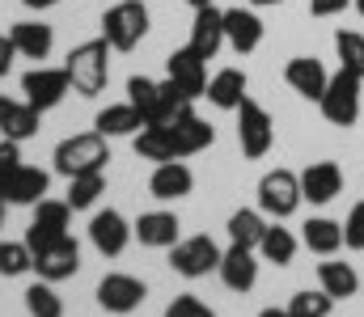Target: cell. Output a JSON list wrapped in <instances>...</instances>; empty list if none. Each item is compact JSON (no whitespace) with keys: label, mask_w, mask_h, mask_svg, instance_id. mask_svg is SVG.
Listing matches in <instances>:
<instances>
[{"label":"cell","mask_w":364,"mask_h":317,"mask_svg":"<svg viewBox=\"0 0 364 317\" xmlns=\"http://www.w3.org/2000/svg\"><path fill=\"white\" fill-rule=\"evenodd\" d=\"M203 98L212 106H220V110H237V106L246 102V72L242 68H220L208 81V94Z\"/></svg>","instance_id":"26"},{"label":"cell","mask_w":364,"mask_h":317,"mask_svg":"<svg viewBox=\"0 0 364 317\" xmlns=\"http://www.w3.org/2000/svg\"><path fill=\"white\" fill-rule=\"evenodd\" d=\"M301 178L292 174V169H272V174H263V182H259V211L263 216H275V220H288L292 211L301 208Z\"/></svg>","instance_id":"7"},{"label":"cell","mask_w":364,"mask_h":317,"mask_svg":"<svg viewBox=\"0 0 364 317\" xmlns=\"http://www.w3.org/2000/svg\"><path fill=\"white\" fill-rule=\"evenodd\" d=\"M127 102L144 114V123H170L174 114H182V110L191 106V98L182 94L170 77H166V81L132 77V81H127Z\"/></svg>","instance_id":"1"},{"label":"cell","mask_w":364,"mask_h":317,"mask_svg":"<svg viewBox=\"0 0 364 317\" xmlns=\"http://www.w3.org/2000/svg\"><path fill=\"white\" fill-rule=\"evenodd\" d=\"M263 233H267V220H263V211L242 208V211H233V216H229V241H237V245H250V250H259Z\"/></svg>","instance_id":"30"},{"label":"cell","mask_w":364,"mask_h":317,"mask_svg":"<svg viewBox=\"0 0 364 317\" xmlns=\"http://www.w3.org/2000/svg\"><path fill=\"white\" fill-rule=\"evenodd\" d=\"M64 68H68V81H73V89H77L81 98L102 94L106 81H110V43H106V38H90V43L73 47Z\"/></svg>","instance_id":"2"},{"label":"cell","mask_w":364,"mask_h":317,"mask_svg":"<svg viewBox=\"0 0 364 317\" xmlns=\"http://www.w3.org/2000/svg\"><path fill=\"white\" fill-rule=\"evenodd\" d=\"M13 55H17L13 38H9V34H0V77H9V68H13Z\"/></svg>","instance_id":"41"},{"label":"cell","mask_w":364,"mask_h":317,"mask_svg":"<svg viewBox=\"0 0 364 317\" xmlns=\"http://www.w3.org/2000/svg\"><path fill=\"white\" fill-rule=\"evenodd\" d=\"M166 77L178 85L191 102L208 94V60H203L199 51H191V47H178V51L166 60Z\"/></svg>","instance_id":"13"},{"label":"cell","mask_w":364,"mask_h":317,"mask_svg":"<svg viewBox=\"0 0 364 317\" xmlns=\"http://www.w3.org/2000/svg\"><path fill=\"white\" fill-rule=\"evenodd\" d=\"M318 284H322V292H331L335 301H348V296H356L360 275L352 271V262H322V267H318Z\"/></svg>","instance_id":"28"},{"label":"cell","mask_w":364,"mask_h":317,"mask_svg":"<svg viewBox=\"0 0 364 317\" xmlns=\"http://www.w3.org/2000/svg\"><path fill=\"white\" fill-rule=\"evenodd\" d=\"M356 13H360V17H364V0H356Z\"/></svg>","instance_id":"46"},{"label":"cell","mask_w":364,"mask_h":317,"mask_svg":"<svg viewBox=\"0 0 364 317\" xmlns=\"http://www.w3.org/2000/svg\"><path fill=\"white\" fill-rule=\"evenodd\" d=\"M26 271H34V250L26 241H0V275L17 279Z\"/></svg>","instance_id":"33"},{"label":"cell","mask_w":364,"mask_h":317,"mask_svg":"<svg viewBox=\"0 0 364 317\" xmlns=\"http://www.w3.org/2000/svg\"><path fill=\"white\" fill-rule=\"evenodd\" d=\"M144 296H149V288H144V279H136V275H123V271H114V275H102V284H97V305L106 309V313H136L140 305H144Z\"/></svg>","instance_id":"10"},{"label":"cell","mask_w":364,"mask_h":317,"mask_svg":"<svg viewBox=\"0 0 364 317\" xmlns=\"http://www.w3.org/2000/svg\"><path fill=\"white\" fill-rule=\"evenodd\" d=\"M191 9H208V4H216V0H186Z\"/></svg>","instance_id":"45"},{"label":"cell","mask_w":364,"mask_h":317,"mask_svg":"<svg viewBox=\"0 0 364 317\" xmlns=\"http://www.w3.org/2000/svg\"><path fill=\"white\" fill-rule=\"evenodd\" d=\"M26 309H30V317H64V301H60L55 288L43 279V284H30V288H26Z\"/></svg>","instance_id":"34"},{"label":"cell","mask_w":364,"mask_h":317,"mask_svg":"<svg viewBox=\"0 0 364 317\" xmlns=\"http://www.w3.org/2000/svg\"><path fill=\"white\" fill-rule=\"evenodd\" d=\"M21 4H26V9H38V13H43V9H51V4H60V0H21Z\"/></svg>","instance_id":"42"},{"label":"cell","mask_w":364,"mask_h":317,"mask_svg":"<svg viewBox=\"0 0 364 317\" xmlns=\"http://www.w3.org/2000/svg\"><path fill=\"white\" fill-rule=\"evenodd\" d=\"M0 216H4V195H0Z\"/></svg>","instance_id":"47"},{"label":"cell","mask_w":364,"mask_h":317,"mask_svg":"<svg viewBox=\"0 0 364 317\" xmlns=\"http://www.w3.org/2000/svg\"><path fill=\"white\" fill-rule=\"evenodd\" d=\"M360 98H364V77L348 72V68H339V72L326 81V94L318 98V110H322L326 123H335V127H352V123L360 118Z\"/></svg>","instance_id":"4"},{"label":"cell","mask_w":364,"mask_h":317,"mask_svg":"<svg viewBox=\"0 0 364 317\" xmlns=\"http://www.w3.org/2000/svg\"><path fill=\"white\" fill-rule=\"evenodd\" d=\"M140 127H144V114L132 102L106 106V110H97V118H93V131H102L106 140H110V135H136Z\"/></svg>","instance_id":"27"},{"label":"cell","mask_w":364,"mask_h":317,"mask_svg":"<svg viewBox=\"0 0 364 317\" xmlns=\"http://www.w3.org/2000/svg\"><path fill=\"white\" fill-rule=\"evenodd\" d=\"M97 195H106V174H102V169L68 178V208H73V211L93 208V204H97Z\"/></svg>","instance_id":"31"},{"label":"cell","mask_w":364,"mask_h":317,"mask_svg":"<svg viewBox=\"0 0 364 317\" xmlns=\"http://www.w3.org/2000/svg\"><path fill=\"white\" fill-rule=\"evenodd\" d=\"M343 245L348 250H364V204L348 211V224H343Z\"/></svg>","instance_id":"38"},{"label":"cell","mask_w":364,"mask_h":317,"mask_svg":"<svg viewBox=\"0 0 364 317\" xmlns=\"http://www.w3.org/2000/svg\"><path fill=\"white\" fill-rule=\"evenodd\" d=\"M77 267H81V245L73 241V233L60 237V241H51V245H43V250H34V271H38V279H47V284L73 279Z\"/></svg>","instance_id":"12"},{"label":"cell","mask_w":364,"mask_h":317,"mask_svg":"<svg viewBox=\"0 0 364 317\" xmlns=\"http://www.w3.org/2000/svg\"><path fill=\"white\" fill-rule=\"evenodd\" d=\"M225 43L237 55H250L263 43V21L250 9H225Z\"/></svg>","instance_id":"23"},{"label":"cell","mask_w":364,"mask_h":317,"mask_svg":"<svg viewBox=\"0 0 364 317\" xmlns=\"http://www.w3.org/2000/svg\"><path fill=\"white\" fill-rule=\"evenodd\" d=\"M21 165V144L17 140H0V182Z\"/></svg>","instance_id":"39"},{"label":"cell","mask_w":364,"mask_h":317,"mask_svg":"<svg viewBox=\"0 0 364 317\" xmlns=\"http://www.w3.org/2000/svg\"><path fill=\"white\" fill-rule=\"evenodd\" d=\"M335 51H339V68L364 77V34H356V30H339V34H335Z\"/></svg>","instance_id":"35"},{"label":"cell","mask_w":364,"mask_h":317,"mask_svg":"<svg viewBox=\"0 0 364 317\" xmlns=\"http://www.w3.org/2000/svg\"><path fill=\"white\" fill-rule=\"evenodd\" d=\"M38 118L43 110H34L30 102H17V98H4L0 94V135L4 140H34L38 135Z\"/></svg>","instance_id":"21"},{"label":"cell","mask_w":364,"mask_h":317,"mask_svg":"<svg viewBox=\"0 0 364 317\" xmlns=\"http://www.w3.org/2000/svg\"><path fill=\"white\" fill-rule=\"evenodd\" d=\"M51 161H55V174H64V178L106 169V161H110L106 135H102V131H81V135H68V140H60V148H55V157H51Z\"/></svg>","instance_id":"3"},{"label":"cell","mask_w":364,"mask_h":317,"mask_svg":"<svg viewBox=\"0 0 364 317\" xmlns=\"http://www.w3.org/2000/svg\"><path fill=\"white\" fill-rule=\"evenodd\" d=\"M331 309H335V296L331 292H296L292 301H288V313L292 317H331Z\"/></svg>","instance_id":"36"},{"label":"cell","mask_w":364,"mask_h":317,"mask_svg":"<svg viewBox=\"0 0 364 317\" xmlns=\"http://www.w3.org/2000/svg\"><path fill=\"white\" fill-rule=\"evenodd\" d=\"M47 169H38V165H17L4 182H0V195H4V204H13V208H34L43 195H47Z\"/></svg>","instance_id":"15"},{"label":"cell","mask_w":364,"mask_h":317,"mask_svg":"<svg viewBox=\"0 0 364 317\" xmlns=\"http://www.w3.org/2000/svg\"><path fill=\"white\" fill-rule=\"evenodd\" d=\"M216 271H220V279H225L229 292H250L259 284V258H255L250 245H237V241L220 254V267Z\"/></svg>","instance_id":"17"},{"label":"cell","mask_w":364,"mask_h":317,"mask_svg":"<svg viewBox=\"0 0 364 317\" xmlns=\"http://www.w3.org/2000/svg\"><path fill=\"white\" fill-rule=\"evenodd\" d=\"M73 89V81H68V68H30L26 77H21V94H26V102L34 106V110H51V106L64 102V94Z\"/></svg>","instance_id":"11"},{"label":"cell","mask_w":364,"mask_h":317,"mask_svg":"<svg viewBox=\"0 0 364 317\" xmlns=\"http://www.w3.org/2000/svg\"><path fill=\"white\" fill-rule=\"evenodd\" d=\"M237 144H242V152H246L250 161L267 157V152H272V144H275L272 114L255 102V98H246V102L237 106Z\"/></svg>","instance_id":"6"},{"label":"cell","mask_w":364,"mask_h":317,"mask_svg":"<svg viewBox=\"0 0 364 317\" xmlns=\"http://www.w3.org/2000/svg\"><path fill=\"white\" fill-rule=\"evenodd\" d=\"M144 34H149V9L140 0H119L102 13V38L110 43V51H132Z\"/></svg>","instance_id":"5"},{"label":"cell","mask_w":364,"mask_h":317,"mask_svg":"<svg viewBox=\"0 0 364 317\" xmlns=\"http://www.w3.org/2000/svg\"><path fill=\"white\" fill-rule=\"evenodd\" d=\"M301 241H305V250H314V254H335V250L343 245V224H335V220H326V216H314V220L305 224Z\"/></svg>","instance_id":"29"},{"label":"cell","mask_w":364,"mask_h":317,"mask_svg":"<svg viewBox=\"0 0 364 317\" xmlns=\"http://www.w3.org/2000/svg\"><path fill=\"white\" fill-rule=\"evenodd\" d=\"M360 292H364V284H360Z\"/></svg>","instance_id":"48"},{"label":"cell","mask_w":364,"mask_h":317,"mask_svg":"<svg viewBox=\"0 0 364 317\" xmlns=\"http://www.w3.org/2000/svg\"><path fill=\"white\" fill-rule=\"evenodd\" d=\"M255 9H272V4H284V0H250Z\"/></svg>","instance_id":"44"},{"label":"cell","mask_w":364,"mask_h":317,"mask_svg":"<svg viewBox=\"0 0 364 317\" xmlns=\"http://www.w3.org/2000/svg\"><path fill=\"white\" fill-rule=\"evenodd\" d=\"M166 317H216L199 296H191V292H182V296H174L170 301V309H166Z\"/></svg>","instance_id":"37"},{"label":"cell","mask_w":364,"mask_h":317,"mask_svg":"<svg viewBox=\"0 0 364 317\" xmlns=\"http://www.w3.org/2000/svg\"><path fill=\"white\" fill-rule=\"evenodd\" d=\"M170 135H174V152L182 157H195V152H203V148H212V140H216V131H212V123L208 118H199L191 106L170 118Z\"/></svg>","instance_id":"14"},{"label":"cell","mask_w":364,"mask_h":317,"mask_svg":"<svg viewBox=\"0 0 364 317\" xmlns=\"http://www.w3.org/2000/svg\"><path fill=\"white\" fill-rule=\"evenodd\" d=\"M136 233H132V224L119 216L114 208H106V211H97L90 220V241H93V250L97 254H106V258H119L123 250H127V241H132Z\"/></svg>","instance_id":"16"},{"label":"cell","mask_w":364,"mask_h":317,"mask_svg":"<svg viewBox=\"0 0 364 317\" xmlns=\"http://www.w3.org/2000/svg\"><path fill=\"white\" fill-rule=\"evenodd\" d=\"M339 191H343V169H339L335 161H314V165H305V174H301V195H305L309 204H331V199H339Z\"/></svg>","instance_id":"20"},{"label":"cell","mask_w":364,"mask_h":317,"mask_svg":"<svg viewBox=\"0 0 364 317\" xmlns=\"http://www.w3.org/2000/svg\"><path fill=\"white\" fill-rule=\"evenodd\" d=\"M9 38L17 47V55H26V60H47L51 47H55V34H51L47 21H17L9 30Z\"/></svg>","instance_id":"25"},{"label":"cell","mask_w":364,"mask_h":317,"mask_svg":"<svg viewBox=\"0 0 364 317\" xmlns=\"http://www.w3.org/2000/svg\"><path fill=\"white\" fill-rule=\"evenodd\" d=\"M68 220H73L68 199H64V204H60V199H38V204H34V220H30V228H26V245H30V250H43V245H51V241L68 237Z\"/></svg>","instance_id":"9"},{"label":"cell","mask_w":364,"mask_h":317,"mask_svg":"<svg viewBox=\"0 0 364 317\" xmlns=\"http://www.w3.org/2000/svg\"><path fill=\"white\" fill-rule=\"evenodd\" d=\"M259 317H292V313H288V309H263Z\"/></svg>","instance_id":"43"},{"label":"cell","mask_w":364,"mask_h":317,"mask_svg":"<svg viewBox=\"0 0 364 317\" xmlns=\"http://www.w3.org/2000/svg\"><path fill=\"white\" fill-rule=\"evenodd\" d=\"M191 51H199L203 60H216V51L225 47V13L216 4L208 9H195V21H191Z\"/></svg>","instance_id":"18"},{"label":"cell","mask_w":364,"mask_h":317,"mask_svg":"<svg viewBox=\"0 0 364 317\" xmlns=\"http://www.w3.org/2000/svg\"><path fill=\"white\" fill-rule=\"evenodd\" d=\"M191 187H195V174H191L182 161H161V165L153 169V178H149V195L161 199V204L191 195Z\"/></svg>","instance_id":"24"},{"label":"cell","mask_w":364,"mask_h":317,"mask_svg":"<svg viewBox=\"0 0 364 317\" xmlns=\"http://www.w3.org/2000/svg\"><path fill=\"white\" fill-rule=\"evenodd\" d=\"M170 267L178 271L182 279H203L208 271H216V267H220V245H216L208 233L186 237V241H178V245H174Z\"/></svg>","instance_id":"8"},{"label":"cell","mask_w":364,"mask_h":317,"mask_svg":"<svg viewBox=\"0 0 364 317\" xmlns=\"http://www.w3.org/2000/svg\"><path fill=\"white\" fill-rule=\"evenodd\" d=\"M284 81H288V85H292V94H301L305 102H318V98L326 94L331 72L322 68V60H314V55H296V60H288Z\"/></svg>","instance_id":"19"},{"label":"cell","mask_w":364,"mask_h":317,"mask_svg":"<svg viewBox=\"0 0 364 317\" xmlns=\"http://www.w3.org/2000/svg\"><path fill=\"white\" fill-rule=\"evenodd\" d=\"M352 0H309V13L314 17H335V13H343Z\"/></svg>","instance_id":"40"},{"label":"cell","mask_w":364,"mask_h":317,"mask_svg":"<svg viewBox=\"0 0 364 317\" xmlns=\"http://www.w3.org/2000/svg\"><path fill=\"white\" fill-rule=\"evenodd\" d=\"M178 216L174 211H144L140 220H136V237H140V245H149V250H174L178 245Z\"/></svg>","instance_id":"22"},{"label":"cell","mask_w":364,"mask_h":317,"mask_svg":"<svg viewBox=\"0 0 364 317\" xmlns=\"http://www.w3.org/2000/svg\"><path fill=\"white\" fill-rule=\"evenodd\" d=\"M259 254L275 262V267H288L292 258H296V237L288 233V228H279V224H267V233H263V241H259Z\"/></svg>","instance_id":"32"}]
</instances>
